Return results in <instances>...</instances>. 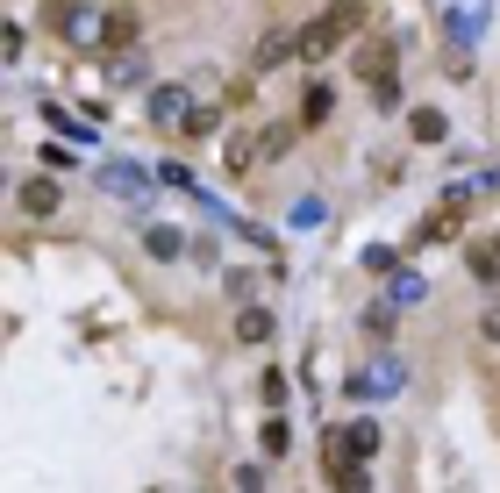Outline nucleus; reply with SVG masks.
Returning <instances> with one entry per match:
<instances>
[{
    "mask_svg": "<svg viewBox=\"0 0 500 493\" xmlns=\"http://www.w3.org/2000/svg\"><path fill=\"white\" fill-rule=\"evenodd\" d=\"M22 207H29V215H50V207H58V187H50V179H29V187H22Z\"/></svg>",
    "mask_w": 500,
    "mask_h": 493,
    "instance_id": "5",
    "label": "nucleus"
},
{
    "mask_svg": "<svg viewBox=\"0 0 500 493\" xmlns=\"http://www.w3.org/2000/svg\"><path fill=\"white\" fill-rule=\"evenodd\" d=\"M329 487H336V493H372V472H365V458H350V465H329Z\"/></svg>",
    "mask_w": 500,
    "mask_h": 493,
    "instance_id": "2",
    "label": "nucleus"
},
{
    "mask_svg": "<svg viewBox=\"0 0 500 493\" xmlns=\"http://www.w3.org/2000/svg\"><path fill=\"white\" fill-rule=\"evenodd\" d=\"M286 443H294V429H286V415H272V422H265V451L286 458Z\"/></svg>",
    "mask_w": 500,
    "mask_h": 493,
    "instance_id": "8",
    "label": "nucleus"
},
{
    "mask_svg": "<svg viewBox=\"0 0 500 493\" xmlns=\"http://www.w3.org/2000/svg\"><path fill=\"white\" fill-rule=\"evenodd\" d=\"M407 129H414V143H443V114H436V107H414Z\"/></svg>",
    "mask_w": 500,
    "mask_h": 493,
    "instance_id": "4",
    "label": "nucleus"
},
{
    "mask_svg": "<svg viewBox=\"0 0 500 493\" xmlns=\"http://www.w3.org/2000/svg\"><path fill=\"white\" fill-rule=\"evenodd\" d=\"M386 65H394V50H386V43H365V50H358V72H365V79H379Z\"/></svg>",
    "mask_w": 500,
    "mask_h": 493,
    "instance_id": "7",
    "label": "nucleus"
},
{
    "mask_svg": "<svg viewBox=\"0 0 500 493\" xmlns=\"http://www.w3.org/2000/svg\"><path fill=\"white\" fill-rule=\"evenodd\" d=\"M486 336H500V315H486Z\"/></svg>",
    "mask_w": 500,
    "mask_h": 493,
    "instance_id": "10",
    "label": "nucleus"
},
{
    "mask_svg": "<svg viewBox=\"0 0 500 493\" xmlns=\"http://www.w3.org/2000/svg\"><path fill=\"white\" fill-rule=\"evenodd\" d=\"M150 114H158V122H179V114H186V100H179V94H150Z\"/></svg>",
    "mask_w": 500,
    "mask_h": 493,
    "instance_id": "9",
    "label": "nucleus"
},
{
    "mask_svg": "<svg viewBox=\"0 0 500 493\" xmlns=\"http://www.w3.org/2000/svg\"><path fill=\"white\" fill-rule=\"evenodd\" d=\"M272 336V307H243L236 315V343H265Z\"/></svg>",
    "mask_w": 500,
    "mask_h": 493,
    "instance_id": "3",
    "label": "nucleus"
},
{
    "mask_svg": "<svg viewBox=\"0 0 500 493\" xmlns=\"http://www.w3.org/2000/svg\"><path fill=\"white\" fill-rule=\"evenodd\" d=\"M343 451H350V458H372V451H379V429H372V422H350Z\"/></svg>",
    "mask_w": 500,
    "mask_h": 493,
    "instance_id": "6",
    "label": "nucleus"
},
{
    "mask_svg": "<svg viewBox=\"0 0 500 493\" xmlns=\"http://www.w3.org/2000/svg\"><path fill=\"white\" fill-rule=\"evenodd\" d=\"M350 29H358V7H343V14H322L314 29H300L294 43H300V58H329V50H336Z\"/></svg>",
    "mask_w": 500,
    "mask_h": 493,
    "instance_id": "1",
    "label": "nucleus"
}]
</instances>
